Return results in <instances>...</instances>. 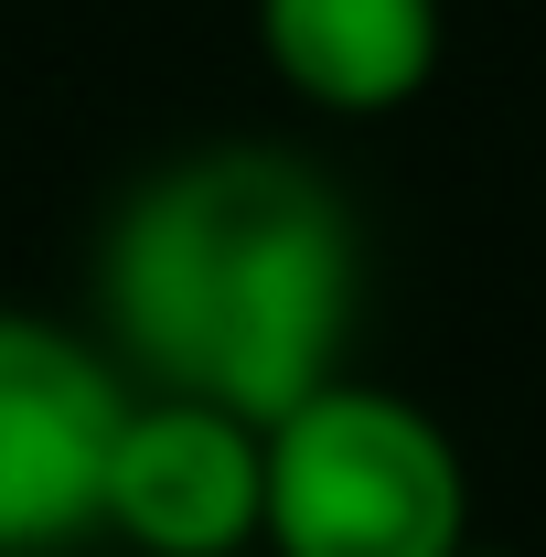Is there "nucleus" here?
Segmentation results:
<instances>
[{
	"label": "nucleus",
	"mask_w": 546,
	"mask_h": 557,
	"mask_svg": "<svg viewBox=\"0 0 546 557\" xmlns=\"http://www.w3.org/2000/svg\"><path fill=\"white\" fill-rule=\"evenodd\" d=\"M86 333L139 397H194L269 429L353 364L364 214L300 139L161 150L97 214Z\"/></svg>",
	"instance_id": "obj_1"
},
{
	"label": "nucleus",
	"mask_w": 546,
	"mask_h": 557,
	"mask_svg": "<svg viewBox=\"0 0 546 557\" xmlns=\"http://www.w3.org/2000/svg\"><path fill=\"white\" fill-rule=\"evenodd\" d=\"M269 557H461L472 547V461L450 418L397 375L343 364L269 429Z\"/></svg>",
	"instance_id": "obj_2"
},
{
	"label": "nucleus",
	"mask_w": 546,
	"mask_h": 557,
	"mask_svg": "<svg viewBox=\"0 0 546 557\" xmlns=\"http://www.w3.org/2000/svg\"><path fill=\"white\" fill-rule=\"evenodd\" d=\"M129 375L86 322L0 300V557H75L108 515V450L129 429Z\"/></svg>",
	"instance_id": "obj_3"
},
{
	"label": "nucleus",
	"mask_w": 546,
	"mask_h": 557,
	"mask_svg": "<svg viewBox=\"0 0 546 557\" xmlns=\"http://www.w3.org/2000/svg\"><path fill=\"white\" fill-rule=\"evenodd\" d=\"M269 515V440L194 397H129L97 536L139 557H247Z\"/></svg>",
	"instance_id": "obj_4"
},
{
	"label": "nucleus",
	"mask_w": 546,
	"mask_h": 557,
	"mask_svg": "<svg viewBox=\"0 0 546 557\" xmlns=\"http://www.w3.org/2000/svg\"><path fill=\"white\" fill-rule=\"evenodd\" d=\"M269 75L322 119H386L439 75L450 11L439 0H247Z\"/></svg>",
	"instance_id": "obj_5"
},
{
	"label": "nucleus",
	"mask_w": 546,
	"mask_h": 557,
	"mask_svg": "<svg viewBox=\"0 0 546 557\" xmlns=\"http://www.w3.org/2000/svg\"><path fill=\"white\" fill-rule=\"evenodd\" d=\"M461 557H514V547H482V536H472V547H461Z\"/></svg>",
	"instance_id": "obj_6"
}]
</instances>
